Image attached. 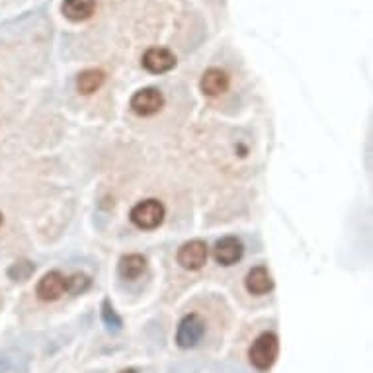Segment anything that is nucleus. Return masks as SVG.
I'll list each match as a JSON object with an SVG mask.
<instances>
[{
  "mask_svg": "<svg viewBox=\"0 0 373 373\" xmlns=\"http://www.w3.org/2000/svg\"><path fill=\"white\" fill-rule=\"evenodd\" d=\"M279 354V340L274 332H262L258 339L252 342L251 350H248V358H251V364L266 372L272 365L276 364Z\"/></svg>",
  "mask_w": 373,
  "mask_h": 373,
  "instance_id": "f257e3e1",
  "label": "nucleus"
},
{
  "mask_svg": "<svg viewBox=\"0 0 373 373\" xmlns=\"http://www.w3.org/2000/svg\"><path fill=\"white\" fill-rule=\"evenodd\" d=\"M166 209L163 201L158 200H143L135 208L131 209L129 219L133 225L143 231H153L165 221Z\"/></svg>",
  "mask_w": 373,
  "mask_h": 373,
  "instance_id": "f03ea898",
  "label": "nucleus"
},
{
  "mask_svg": "<svg viewBox=\"0 0 373 373\" xmlns=\"http://www.w3.org/2000/svg\"><path fill=\"white\" fill-rule=\"evenodd\" d=\"M129 106L133 113H137L141 118H148V115H155L163 110L165 96L158 88H141L131 96Z\"/></svg>",
  "mask_w": 373,
  "mask_h": 373,
  "instance_id": "7ed1b4c3",
  "label": "nucleus"
},
{
  "mask_svg": "<svg viewBox=\"0 0 373 373\" xmlns=\"http://www.w3.org/2000/svg\"><path fill=\"white\" fill-rule=\"evenodd\" d=\"M206 334V322L198 312H190L186 315L180 324H178V332H176V342L180 348H194Z\"/></svg>",
  "mask_w": 373,
  "mask_h": 373,
  "instance_id": "20e7f679",
  "label": "nucleus"
},
{
  "mask_svg": "<svg viewBox=\"0 0 373 373\" xmlns=\"http://www.w3.org/2000/svg\"><path fill=\"white\" fill-rule=\"evenodd\" d=\"M176 258H178V264L184 270L196 272V270L203 268V264L208 262V244L200 241V239L188 241V243H184L180 246Z\"/></svg>",
  "mask_w": 373,
  "mask_h": 373,
  "instance_id": "39448f33",
  "label": "nucleus"
},
{
  "mask_svg": "<svg viewBox=\"0 0 373 373\" xmlns=\"http://www.w3.org/2000/svg\"><path fill=\"white\" fill-rule=\"evenodd\" d=\"M143 69L153 75H163L176 67V55L166 47H151L143 53Z\"/></svg>",
  "mask_w": 373,
  "mask_h": 373,
  "instance_id": "423d86ee",
  "label": "nucleus"
},
{
  "mask_svg": "<svg viewBox=\"0 0 373 373\" xmlns=\"http://www.w3.org/2000/svg\"><path fill=\"white\" fill-rule=\"evenodd\" d=\"M35 293L42 301H57L59 297L67 293V278L57 270L47 272L44 278L39 279Z\"/></svg>",
  "mask_w": 373,
  "mask_h": 373,
  "instance_id": "0eeeda50",
  "label": "nucleus"
},
{
  "mask_svg": "<svg viewBox=\"0 0 373 373\" xmlns=\"http://www.w3.org/2000/svg\"><path fill=\"white\" fill-rule=\"evenodd\" d=\"M244 246L236 236H223L221 241L215 243L213 248V258L221 266H233L243 258Z\"/></svg>",
  "mask_w": 373,
  "mask_h": 373,
  "instance_id": "6e6552de",
  "label": "nucleus"
},
{
  "mask_svg": "<svg viewBox=\"0 0 373 373\" xmlns=\"http://www.w3.org/2000/svg\"><path fill=\"white\" fill-rule=\"evenodd\" d=\"M229 84H231L229 75L223 69H215V67L206 70L200 78V90L206 96H211V98L225 94L229 90Z\"/></svg>",
  "mask_w": 373,
  "mask_h": 373,
  "instance_id": "1a4fd4ad",
  "label": "nucleus"
},
{
  "mask_svg": "<svg viewBox=\"0 0 373 373\" xmlns=\"http://www.w3.org/2000/svg\"><path fill=\"white\" fill-rule=\"evenodd\" d=\"M244 287L246 291L252 296H266L274 289V279L270 276V272L266 266H256L246 274L244 279Z\"/></svg>",
  "mask_w": 373,
  "mask_h": 373,
  "instance_id": "9d476101",
  "label": "nucleus"
},
{
  "mask_svg": "<svg viewBox=\"0 0 373 373\" xmlns=\"http://www.w3.org/2000/svg\"><path fill=\"white\" fill-rule=\"evenodd\" d=\"M96 10V0H63V16L70 22H84L92 18Z\"/></svg>",
  "mask_w": 373,
  "mask_h": 373,
  "instance_id": "9b49d317",
  "label": "nucleus"
},
{
  "mask_svg": "<svg viewBox=\"0 0 373 373\" xmlns=\"http://www.w3.org/2000/svg\"><path fill=\"white\" fill-rule=\"evenodd\" d=\"M147 270V258L141 254H125L120 258L118 272L123 279H137Z\"/></svg>",
  "mask_w": 373,
  "mask_h": 373,
  "instance_id": "f8f14e48",
  "label": "nucleus"
},
{
  "mask_svg": "<svg viewBox=\"0 0 373 373\" xmlns=\"http://www.w3.org/2000/svg\"><path fill=\"white\" fill-rule=\"evenodd\" d=\"M106 75L104 70L98 69H88L84 72H80L77 78V88L80 94H94L98 88L104 84Z\"/></svg>",
  "mask_w": 373,
  "mask_h": 373,
  "instance_id": "ddd939ff",
  "label": "nucleus"
},
{
  "mask_svg": "<svg viewBox=\"0 0 373 373\" xmlns=\"http://www.w3.org/2000/svg\"><path fill=\"white\" fill-rule=\"evenodd\" d=\"M35 272V266L32 262L27 260H20L16 264H12L8 268V276L10 279H14V282H26L30 279V276Z\"/></svg>",
  "mask_w": 373,
  "mask_h": 373,
  "instance_id": "4468645a",
  "label": "nucleus"
},
{
  "mask_svg": "<svg viewBox=\"0 0 373 373\" xmlns=\"http://www.w3.org/2000/svg\"><path fill=\"white\" fill-rule=\"evenodd\" d=\"M90 286H92V279L88 278L87 274H72L70 278H67V293H72V296L84 293Z\"/></svg>",
  "mask_w": 373,
  "mask_h": 373,
  "instance_id": "2eb2a0df",
  "label": "nucleus"
},
{
  "mask_svg": "<svg viewBox=\"0 0 373 373\" xmlns=\"http://www.w3.org/2000/svg\"><path fill=\"white\" fill-rule=\"evenodd\" d=\"M102 319H104L106 327H108L110 330L122 329V324H123L122 319H120V315H118V312L113 311L112 303H110L108 299H106L104 303H102Z\"/></svg>",
  "mask_w": 373,
  "mask_h": 373,
  "instance_id": "dca6fc26",
  "label": "nucleus"
},
{
  "mask_svg": "<svg viewBox=\"0 0 373 373\" xmlns=\"http://www.w3.org/2000/svg\"><path fill=\"white\" fill-rule=\"evenodd\" d=\"M120 373H137V372H135V369H123V372Z\"/></svg>",
  "mask_w": 373,
  "mask_h": 373,
  "instance_id": "f3484780",
  "label": "nucleus"
},
{
  "mask_svg": "<svg viewBox=\"0 0 373 373\" xmlns=\"http://www.w3.org/2000/svg\"><path fill=\"white\" fill-rule=\"evenodd\" d=\"M0 225H2V213H0Z\"/></svg>",
  "mask_w": 373,
  "mask_h": 373,
  "instance_id": "a211bd4d",
  "label": "nucleus"
}]
</instances>
